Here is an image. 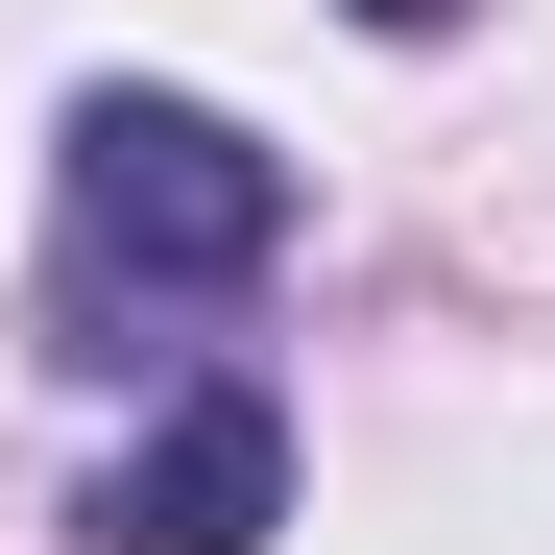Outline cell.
I'll return each mask as SVG.
<instances>
[{"instance_id": "3957f363", "label": "cell", "mask_w": 555, "mask_h": 555, "mask_svg": "<svg viewBox=\"0 0 555 555\" xmlns=\"http://www.w3.org/2000/svg\"><path fill=\"white\" fill-rule=\"evenodd\" d=\"M362 25H459V0H362Z\"/></svg>"}, {"instance_id": "7a4b0ae2", "label": "cell", "mask_w": 555, "mask_h": 555, "mask_svg": "<svg viewBox=\"0 0 555 555\" xmlns=\"http://www.w3.org/2000/svg\"><path fill=\"white\" fill-rule=\"evenodd\" d=\"M73 531H98V555H266V531H291V411H266V387H194L169 435L98 459Z\"/></svg>"}, {"instance_id": "6da1fadb", "label": "cell", "mask_w": 555, "mask_h": 555, "mask_svg": "<svg viewBox=\"0 0 555 555\" xmlns=\"http://www.w3.org/2000/svg\"><path fill=\"white\" fill-rule=\"evenodd\" d=\"M291 242V169H266L218 98H73V169H49V291L73 314H194Z\"/></svg>"}]
</instances>
